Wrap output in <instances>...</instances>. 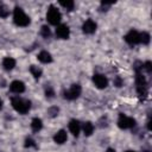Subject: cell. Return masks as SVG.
<instances>
[{"label":"cell","mask_w":152,"mask_h":152,"mask_svg":"<svg viewBox=\"0 0 152 152\" xmlns=\"http://www.w3.org/2000/svg\"><path fill=\"white\" fill-rule=\"evenodd\" d=\"M38 61L42 63H51L52 62V57L48 51H40L38 53Z\"/></svg>","instance_id":"obj_15"},{"label":"cell","mask_w":152,"mask_h":152,"mask_svg":"<svg viewBox=\"0 0 152 152\" xmlns=\"http://www.w3.org/2000/svg\"><path fill=\"white\" fill-rule=\"evenodd\" d=\"M30 72L32 74V76L34 78H39L42 76V69L38 68V66H36V65H31L30 66Z\"/></svg>","instance_id":"obj_18"},{"label":"cell","mask_w":152,"mask_h":152,"mask_svg":"<svg viewBox=\"0 0 152 152\" xmlns=\"http://www.w3.org/2000/svg\"><path fill=\"white\" fill-rule=\"evenodd\" d=\"M12 107L20 114H26L31 108V102L28 100H24L19 96H13L11 99Z\"/></svg>","instance_id":"obj_1"},{"label":"cell","mask_w":152,"mask_h":152,"mask_svg":"<svg viewBox=\"0 0 152 152\" xmlns=\"http://www.w3.org/2000/svg\"><path fill=\"white\" fill-rule=\"evenodd\" d=\"M139 37H140V43L141 44H148L150 43V33L147 32H139Z\"/></svg>","instance_id":"obj_19"},{"label":"cell","mask_w":152,"mask_h":152,"mask_svg":"<svg viewBox=\"0 0 152 152\" xmlns=\"http://www.w3.org/2000/svg\"><path fill=\"white\" fill-rule=\"evenodd\" d=\"M10 14V10L6 5H0V18H7Z\"/></svg>","instance_id":"obj_21"},{"label":"cell","mask_w":152,"mask_h":152,"mask_svg":"<svg viewBox=\"0 0 152 152\" xmlns=\"http://www.w3.org/2000/svg\"><path fill=\"white\" fill-rule=\"evenodd\" d=\"M114 86H116V87H121V86H122V80H121L120 76H116V77H115V80H114Z\"/></svg>","instance_id":"obj_27"},{"label":"cell","mask_w":152,"mask_h":152,"mask_svg":"<svg viewBox=\"0 0 152 152\" xmlns=\"http://www.w3.org/2000/svg\"><path fill=\"white\" fill-rule=\"evenodd\" d=\"M96 23L94 21V20H91V19H87L84 23H83V25H82V31L84 32V33H87V34H91V33H94L95 31H96Z\"/></svg>","instance_id":"obj_10"},{"label":"cell","mask_w":152,"mask_h":152,"mask_svg":"<svg viewBox=\"0 0 152 152\" xmlns=\"http://www.w3.org/2000/svg\"><path fill=\"white\" fill-rule=\"evenodd\" d=\"M135 86H137V91H138V94L140 96H145L147 94V83H146L145 77L140 72H137V76H135Z\"/></svg>","instance_id":"obj_4"},{"label":"cell","mask_w":152,"mask_h":152,"mask_svg":"<svg viewBox=\"0 0 152 152\" xmlns=\"http://www.w3.org/2000/svg\"><path fill=\"white\" fill-rule=\"evenodd\" d=\"M56 36L61 39H68L70 36V30L65 24H59L56 27Z\"/></svg>","instance_id":"obj_9"},{"label":"cell","mask_w":152,"mask_h":152,"mask_svg":"<svg viewBox=\"0 0 152 152\" xmlns=\"http://www.w3.org/2000/svg\"><path fill=\"white\" fill-rule=\"evenodd\" d=\"M2 66L5 70H12L15 66V59L12 57H5L2 61Z\"/></svg>","instance_id":"obj_14"},{"label":"cell","mask_w":152,"mask_h":152,"mask_svg":"<svg viewBox=\"0 0 152 152\" xmlns=\"http://www.w3.org/2000/svg\"><path fill=\"white\" fill-rule=\"evenodd\" d=\"M46 19L51 24V25H59V21L62 19V15H61V12L55 7V6H50L49 10H48V13H46Z\"/></svg>","instance_id":"obj_3"},{"label":"cell","mask_w":152,"mask_h":152,"mask_svg":"<svg viewBox=\"0 0 152 152\" xmlns=\"http://www.w3.org/2000/svg\"><path fill=\"white\" fill-rule=\"evenodd\" d=\"M45 95H46V97H49V99L53 97V95H55L53 89H52L51 87H46V88H45Z\"/></svg>","instance_id":"obj_24"},{"label":"cell","mask_w":152,"mask_h":152,"mask_svg":"<svg viewBox=\"0 0 152 152\" xmlns=\"http://www.w3.org/2000/svg\"><path fill=\"white\" fill-rule=\"evenodd\" d=\"M10 90L13 91V93H17V94L24 93L25 91V84H24V82H21L19 80H15L10 84Z\"/></svg>","instance_id":"obj_11"},{"label":"cell","mask_w":152,"mask_h":152,"mask_svg":"<svg viewBox=\"0 0 152 152\" xmlns=\"http://www.w3.org/2000/svg\"><path fill=\"white\" fill-rule=\"evenodd\" d=\"M93 82L94 84L99 88V89H103L108 86V80L104 75H101V74H95L93 76Z\"/></svg>","instance_id":"obj_8"},{"label":"cell","mask_w":152,"mask_h":152,"mask_svg":"<svg viewBox=\"0 0 152 152\" xmlns=\"http://www.w3.org/2000/svg\"><path fill=\"white\" fill-rule=\"evenodd\" d=\"M66 139H68V135H66V132H65L64 129H59V131L53 135V141H55L56 144H59V145L64 144V142L66 141Z\"/></svg>","instance_id":"obj_13"},{"label":"cell","mask_w":152,"mask_h":152,"mask_svg":"<svg viewBox=\"0 0 152 152\" xmlns=\"http://www.w3.org/2000/svg\"><path fill=\"white\" fill-rule=\"evenodd\" d=\"M81 91H82L81 86L77 83H74V84H71V87L68 90H65L63 93V95H64V99H66V100H75L81 95Z\"/></svg>","instance_id":"obj_5"},{"label":"cell","mask_w":152,"mask_h":152,"mask_svg":"<svg viewBox=\"0 0 152 152\" xmlns=\"http://www.w3.org/2000/svg\"><path fill=\"white\" fill-rule=\"evenodd\" d=\"M58 110H59V109H58L57 107H51V108L48 109V114H49L51 118H55V116L58 114Z\"/></svg>","instance_id":"obj_23"},{"label":"cell","mask_w":152,"mask_h":152,"mask_svg":"<svg viewBox=\"0 0 152 152\" xmlns=\"http://www.w3.org/2000/svg\"><path fill=\"white\" fill-rule=\"evenodd\" d=\"M1 108H2V100L0 99V109H1Z\"/></svg>","instance_id":"obj_29"},{"label":"cell","mask_w":152,"mask_h":152,"mask_svg":"<svg viewBox=\"0 0 152 152\" xmlns=\"http://www.w3.org/2000/svg\"><path fill=\"white\" fill-rule=\"evenodd\" d=\"M142 68H144V69L150 74V72L152 71V64H151V62H150V61H147L145 64H142Z\"/></svg>","instance_id":"obj_26"},{"label":"cell","mask_w":152,"mask_h":152,"mask_svg":"<svg viewBox=\"0 0 152 152\" xmlns=\"http://www.w3.org/2000/svg\"><path fill=\"white\" fill-rule=\"evenodd\" d=\"M13 20H14V24L18 25V26H27L30 24V18L28 15H26V13L20 8V7H15L14 11H13Z\"/></svg>","instance_id":"obj_2"},{"label":"cell","mask_w":152,"mask_h":152,"mask_svg":"<svg viewBox=\"0 0 152 152\" xmlns=\"http://www.w3.org/2000/svg\"><path fill=\"white\" fill-rule=\"evenodd\" d=\"M59 5L61 6H63L64 8H66V10H69V11H71L72 8H74V1L72 0H66V1H63V0H61L59 1Z\"/></svg>","instance_id":"obj_20"},{"label":"cell","mask_w":152,"mask_h":152,"mask_svg":"<svg viewBox=\"0 0 152 152\" xmlns=\"http://www.w3.org/2000/svg\"><path fill=\"white\" fill-rule=\"evenodd\" d=\"M31 127H32V129H33L34 132H38V131H40L42 127H43V121H42L39 118H33V119H32V122H31Z\"/></svg>","instance_id":"obj_17"},{"label":"cell","mask_w":152,"mask_h":152,"mask_svg":"<svg viewBox=\"0 0 152 152\" xmlns=\"http://www.w3.org/2000/svg\"><path fill=\"white\" fill-rule=\"evenodd\" d=\"M69 131L71 132V134L74 137H78L80 131H81V124H80V121L78 120H75V119L70 120V122H69Z\"/></svg>","instance_id":"obj_12"},{"label":"cell","mask_w":152,"mask_h":152,"mask_svg":"<svg viewBox=\"0 0 152 152\" xmlns=\"http://www.w3.org/2000/svg\"><path fill=\"white\" fill-rule=\"evenodd\" d=\"M40 33H42V36L44 37V38H48V37H50V34H51V32H50V28L48 27V26H42V30H40Z\"/></svg>","instance_id":"obj_22"},{"label":"cell","mask_w":152,"mask_h":152,"mask_svg":"<svg viewBox=\"0 0 152 152\" xmlns=\"http://www.w3.org/2000/svg\"><path fill=\"white\" fill-rule=\"evenodd\" d=\"M106 152H115V150L114 148H112V147H109V148H107V151Z\"/></svg>","instance_id":"obj_28"},{"label":"cell","mask_w":152,"mask_h":152,"mask_svg":"<svg viewBox=\"0 0 152 152\" xmlns=\"http://www.w3.org/2000/svg\"><path fill=\"white\" fill-rule=\"evenodd\" d=\"M125 40L126 43H128L129 45H137L140 43V37H139V32L135 30H131L126 36H125Z\"/></svg>","instance_id":"obj_7"},{"label":"cell","mask_w":152,"mask_h":152,"mask_svg":"<svg viewBox=\"0 0 152 152\" xmlns=\"http://www.w3.org/2000/svg\"><path fill=\"white\" fill-rule=\"evenodd\" d=\"M125 152H135V151H131V150H128V151H125Z\"/></svg>","instance_id":"obj_30"},{"label":"cell","mask_w":152,"mask_h":152,"mask_svg":"<svg viewBox=\"0 0 152 152\" xmlns=\"http://www.w3.org/2000/svg\"><path fill=\"white\" fill-rule=\"evenodd\" d=\"M25 147H37L34 140H32L31 138H26L25 140Z\"/></svg>","instance_id":"obj_25"},{"label":"cell","mask_w":152,"mask_h":152,"mask_svg":"<svg viewBox=\"0 0 152 152\" xmlns=\"http://www.w3.org/2000/svg\"><path fill=\"white\" fill-rule=\"evenodd\" d=\"M118 126L121 129H127V128H132L135 126V120L131 116L120 114L119 115V120H118Z\"/></svg>","instance_id":"obj_6"},{"label":"cell","mask_w":152,"mask_h":152,"mask_svg":"<svg viewBox=\"0 0 152 152\" xmlns=\"http://www.w3.org/2000/svg\"><path fill=\"white\" fill-rule=\"evenodd\" d=\"M82 129H83L84 135H86V137H89V135H91L93 132H94V125H93L90 121H87V122L83 124Z\"/></svg>","instance_id":"obj_16"}]
</instances>
